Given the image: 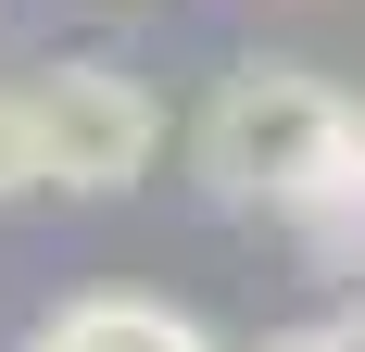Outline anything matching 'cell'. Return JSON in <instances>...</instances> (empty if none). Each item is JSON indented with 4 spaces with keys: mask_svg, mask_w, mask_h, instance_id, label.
I'll use <instances>...</instances> for the list:
<instances>
[{
    "mask_svg": "<svg viewBox=\"0 0 365 352\" xmlns=\"http://www.w3.org/2000/svg\"><path fill=\"white\" fill-rule=\"evenodd\" d=\"M290 252L315 277H353L365 289V101H340V126L315 139V164L290 176V202H277Z\"/></svg>",
    "mask_w": 365,
    "mask_h": 352,
    "instance_id": "cell-3",
    "label": "cell"
},
{
    "mask_svg": "<svg viewBox=\"0 0 365 352\" xmlns=\"http://www.w3.org/2000/svg\"><path fill=\"white\" fill-rule=\"evenodd\" d=\"M328 340H340V352H365V289H353V302L328 315Z\"/></svg>",
    "mask_w": 365,
    "mask_h": 352,
    "instance_id": "cell-7",
    "label": "cell"
},
{
    "mask_svg": "<svg viewBox=\"0 0 365 352\" xmlns=\"http://www.w3.org/2000/svg\"><path fill=\"white\" fill-rule=\"evenodd\" d=\"M252 352H340L328 327H277V340H252Z\"/></svg>",
    "mask_w": 365,
    "mask_h": 352,
    "instance_id": "cell-6",
    "label": "cell"
},
{
    "mask_svg": "<svg viewBox=\"0 0 365 352\" xmlns=\"http://www.w3.org/2000/svg\"><path fill=\"white\" fill-rule=\"evenodd\" d=\"M328 126H340L328 76L240 63V76H215V101H202V126H189V176H202V202H227V214H277Z\"/></svg>",
    "mask_w": 365,
    "mask_h": 352,
    "instance_id": "cell-1",
    "label": "cell"
},
{
    "mask_svg": "<svg viewBox=\"0 0 365 352\" xmlns=\"http://www.w3.org/2000/svg\"><path fill=\"white\" fill-rule=\"evenodd\" d=\"M26 352H227V340L177 302H139V289H76L26 327Z\"/></svg>",
    "mask_w": 365,
    "mask_h": 352,
    "instance_id": "cell-4",
    "label": "cell"
},
{
    "mask_svg": "<svg viewBox=\"0 0 365 352\" xmlns=\"http://www.w3.org/2000/svg\"><path fill=\"white\" fill-rule=\"evenodd\" d=\"M26 113H38V176L63 202H126L164 164V101L126 63H51L26 88Z\"/></svg>",
    "mask_w": 365,
    "mask_h": 352,
    "instance_id": "cell-2",
    "label": "cell"
},
{
    "mask_svg": "<svg viewBox=\"0 0 365 352\" xmlns=\"http://www.w3.org/2000/svg\"><path fill=\"white\" fill-rule=\"evenodd\" d=\"M51 176H38V113H26V88H0V214L13 202H38Z\"/></svg>",
    "mask_w": 365,
    "mask_h": 352,
    "instance_id": "cell-5",
    "label": "cell"
}]
</instances>
